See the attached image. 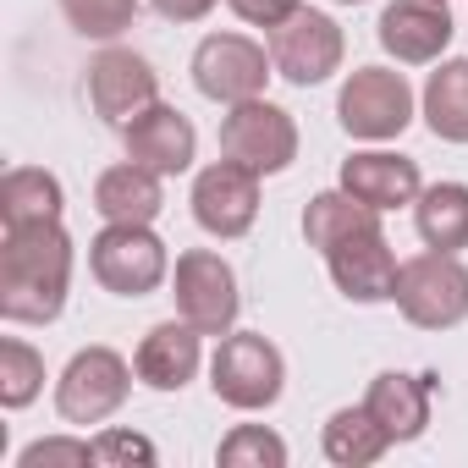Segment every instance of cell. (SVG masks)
Segmentation results:
<instances>
[{"mask_svg": "<svg viewBox=\"0 0 468 468\" xmlns=\"http://www.w3.org/2000/svg\"><path fill=\"white\" fill-rule=\"evenodd\" d=\"M72 287V238L61 220L6 226L0 243V320L12 325H50L67 309Z\"/></svg>", "mask_w": 468, "mask_h": 468, "instance_id": "obj_1", "label": "cell"}, {"mask_svg": "<svg viewBox=\"0 0 468 468\" xmlns=\"http://www.w3.org/2000/svg\"><path fill=\"white\" fill-rule=\"evenodd\" d=\"M209 391L238 408V413H265L287 391V358L271 336L260 331H226L215 358H209Z\"/></svg>", "mask_w": 468, "mask_h": 468, "instance_id": "obj_2", "label": "cell"}, {"mask_svg": "<svg viewBox=\"0 0 468 468\" xmlns=\"http://www.w3.org/2000/svg\"><path fill=\"white\" fill-rule=\"evenodd\" d=\"M391 303L419 331H452V325H463L468 320V271H463V260L441 254V249L413 254L402 265V276H397V298Z\"/></svg>", "mask_w": 468, "mask_h": 468, "instance_id": "obj_3", "label": "cell"}, {"mask_svg": "<svg viewBox=\"0 0 468 468\" xmlns=\"http://www.w3.org/2000/svg\"><path fill=\"white\" fill-rule=\"evenodd\" d=\"M171 298H176V314L204 331V336H226L243 314V292H238V271H231L215 249H187L176 254V271H171Z\"/></svg>", "mask_w": 468, "mask_h": 468, "instance_id": "obj_4", "label": "cell"}, {"mask_svg": "<svg viewBox=\"0 0 468 468\" xmlns=\"http://www.w3.org/2000/svg\"><path fill=\"white\" fill-rule=\"evenodd\" d=\"M89 271L116 298H149L171 276V260H165V243L154 238L149 226L105 220V231L89 243Z\"/></svg>", "mask_w": 468, "mask_h": 468, "instance_id": "obj_5", "label": "cell"}, {"mask_svg": "<svg viewBox=\"0 0 468 468\" xmlns=\"http://www.w3.org/2000/svg\"><path fill=\"white\" fill-rule=\"evenodd\" d=\"M336 122L347 138H364V144H386V138H402L408 122H413V89L402 72L391 67H358L342 94H336Z\"/></svg>", "mask_w": 468, "mask_h": 468, "instance_id": "obj_6", "label": "cell"}, {"mask_svg": "<svg viewBox=\"0 0 468 468\" xmlns=\"http://www.w3.org/2000/svg\"><path fill=\"white\" fill-rule=\"evenodd\" d=\"M133 364L116 353V347H78L56 380V413L67 424H105L127 391H133Z\"/></svg>", "mask_w": 468, "mask_h": 468, "instance_id": "obj_7", "label": "cell"}, {"mask_svg": "<svg viewBox=\"0 0 468 468\" xmlns=\"http://www.w3.org/2000/svg\"><path fill=\"white\" fill-rule=\"evenodd\" d=\"M220 154L238 160L260 176H276L298 160V122L271 105L265 94L260 100H243V105H226L220 116Z\"/></svg>", "mask_w": 468, "mask_h": 468, "instance_id": "obj_8", "label": "cell"}, {"mask_svg": "<svg viewBox=\"0 0 468 468\" xmlns=\"http://www.w3.org/2000/svg\"><path fill=\"white\" fill-rule=\"evenodd\" d=\"M276 61L265 56V45H254L249 34H209L193 50V89L215 105H243L260 100L271 83Z\"/></svg>", "mask_w": 468, "mask_h": 468, "instance_id": "obj_9", "label": "cell"}, {"mask_svg": "<svg viewBox=\"0 0 468 468\" xmlns=\"http://www.w3.org/2000/svg\"><path fill=\"white\" fill-rule=\"evenodd\" d=\"M342 56H347V39H342L336 17H325V12L298 6L282 28H271V61L298 89H314L331 72H342Z\"/></svg>", "mask_w": 468, "mask_h": 468, "instance_id": "obj_10", "label": "cell"}, {"mask_svg": "<svg viewBox=\"0 0 468 468\" xmlns=\"http://www.w3.org/2000/svg\"><path fill=\"white\" fill-rule=\"evenodd\" d=\"M260 215V171L238 165V160H215L198 171L193 182V220L209 231V238L231 243L243 238V231L254 226Z\"/></svg>", "mask_w": 468, "mask_h": 468, "instance_id": "obj_11", "label": "cell"}, {"mask_svg": "<svg viewBox=\"0 0 468 468\" xmlns=\"http://www.w3.org/2000/svg\"><path fill=\"white\" fill-rule=\"evenodd\" d=\"M160 100V78L154 67L138 56V50H122V45H105L94 61H89V105L105 127H127L138 111H149Z\"/></svg>", "mask_w": 468, "mask_h": 468, "instance_id": "obj_12", "label": "cell"}, {"mask_svg": "<svg viewBox=\"0 0 468 468\" xmlns=\"http://www.w3.org/2000/svg\"><path fill=\"white\" fill-rule=\"evenodd\" d=\"M380 50L402 67H430L446 56L457 23L446 12V0H391V6L380 12Z\"/></svg>", "mask_w": 468, "mask_h": 468, "instance_id": "obj_13", "label": "cell"}, {"mask_svg": "<svg viewBox=\"0 0 468 468\" xmlns=\"http://www.w3.org/2000/svg\"><path fill=\"white\" fill-rule=\"evenodd\" d=\"M325 265H331V282H336V292L347 303H391L397 298L402 265H397V254H391L380 226L358 231V238H347V243H336L325 254Z\"/></svg>", "mask_w": 468, "mask_h": 468, "instance_id": "obj_14", "label": "cell"}, {"mask_svg": "<svg viewBox=\"0 0 468 468\" xmlns=\"http://www.w3.org/2000/svg\"><path fill=\"white\" fill-rule=\"evenodd\" d=\"M122 144H127V160H138V165H149L160 176H182L193 165V154H198L193 122L176 105H165V100H154L149 111H138L122 127Z\"/></svg>", "mask_w": 468, "mask_h": 468, "instance_id": "obj_15", "label": "cell"}, {"mask_svg": "<svg viewBox=\"0 0 468 468\" xmlns=\"http://www.w3.org/2000/svg\"><path fill=\"white\" fill-rule=\"evenodd\" d=\"M204 331H193L182 314L176 320H160L144 331L138 353H133V369L149 391H182L193 375H198V358H204Z\"/></svg>", "mask_w": 468, "mask_h": 468, "instance_id": "obj_16", "label": "cell"}, {"mask_svg": "<svg viewBox=\"0 0 468 468\" xmlns=\"http://www.w3.org/2000/svg\"><path fill=\"white\" fill-rule=\"evenodd\" d=\"M342 187L353 198H364L369 209H380V215L402 209V204H413L424 193L419 165L408 154H391V149H358V154H347L342 160Z\"/></svg>", "mask_w": 468, "mask_h": 468, "instance_id": "obj_17", "label": "cell"}, {"mask_svg": "<svg viewBox=\"0 0 468 468\" xmlns=\"http://www.w3.org/2000/svg\"><path fill=\"white\" fill-rule=\"evenodd\" d=\"M364 408L380 419V430L397 441H419L430 430V375H402V369H386L369 380L364 391Z\"/></svg>", "mask_w": 468, "mask_h": 468, "instance_id": "obj_18", "label": "cell"}, {"mask_svg": "<svg viewBox=\"0 0 468 468\" xmlns=\"http://www.w3.org/2000/svg\"><path fill=\"white\" fill-rule=\"evenodd\" d=\"M94 209H100V220L149 226V220L165 209L160 171H149V165H138V160H122V165L100 171V182H94Z\"/></svg>", "mask_w": 468, "mask_h": 468, "instance_id": "obj_19", "label": "cell"}, {"mask_svg": "<svg viewBox=\"0 0 468 468\" xmlns=\"http://www.w3.org/2000/svg\"><path fill=\"white\" fill-rule=\"evenodd\" d=\"M375 226H380V209H369V204L353 198L347 187H325V193H314L309 209H303V238H309V249H320V254H331L336 243L358 238V231H375Z\"/></svg>", "mask_w": 468, "mask_h": 468, "instance_id": "obj_20", "label": "cell"}, {"mask_svg": "<svg viewBox=\"0 0 468 468\" xmlns=\"http://www.w3.org/2000/svg\"><path fill=\"white\" fill-rule=\"evenodd\" d=\"M413 226L424 249H441V254H457L468 249V182H435L413 198Z\"/></svg>", "mask_w": 468, "mask_h": 468, "instance_id": "obj_21", "label": "cell"}, {"mask_svg": "<svg viewBox=\"0 0 468 468\" xmlns=\"http://www.w3.org/2000/svg\"><path fill=\"white\" fill-rule=\"evenodd\" d=\"M320 446H325V457H331L336 468H369V463H380V457L391 452V435H386L380 419L358 402V408H336V413L325 419Z\"/></svg>", "mask_w": 468, "mask_h": 468, "instance_id": "obj_22", "label": "cell"}, {"mask_svg": "<svg viewBox=\"0 0 468 468\" xmlns=\"http://www.w3.org/2000/svg\"><path fill=\"white\" fill-rule=\"evenodd\" d=\"M67 193L50 171L39 165H17L0 176V220L6 226H39V220H61Z\"/></svg>", "mask_w": 468, "mask_h": 468, "instance_id": "obj_23", "label": "cell"}, {"mask_svg": "<svg viewBox=\"0 0 468 468\" xmlns=\"http://www.w3.org/2000/svg\"><path fill=\"white\" fill-rule=\"evenodd\" d=\"M424 122L441 144H468V56L441 61L424 83Z\"/></svg>", "mask_w": 468, "mask_h": 468, "instance_id": "obj_24", "label": "cell"}, {"mask_svg": "<svg viewBox=\"0 0 468 468\" xmlns=\"http://www.w3.org/2000/svg\"><path fill=\"white\" fill-rule=\"evenodd\" d=\"M61 17L72 23L78 39L116 45L133 28V17H138V0H61Z\"/></svg>", "mask_w": 468, "mask_h": 468, "instance_id": "obj_25", "label": "cell"}, {"mask_svg": "<svg viewBox=\"0 0 468 468\" xmlns=\"http://www.w3.org/2000/svg\"><path fill=\"white\" fill-rule=\"evenodd\" d=\"M39 391H45V358H39L28 342L6 336V342H0V402L17 413V408H28Z\"/></svg>", "mask_w": 468, "mask_h": 468, "instance_id": "obj_26", "label": "cell"}, {"mask_svg": "<svg viewBox=\"0 0 468 468\" xmlns=\"http://www.w3.org/2000/svg\"><path fill=\"white\" fill-rule=\"evenodd\" d=\"M220 468H287V441L265 424H238L220 441Z\"/></svg>", "mask_w": 468, "mask_h": 468, "instance_id": "obj_27", "label": "cell"}, {"mask_svg": "<svg viewBox=\"0 0 468 468\" xmlns=\"http://www.w3.org/2000/svg\"><path fill=\"white\" fill-rule=\"evenodd\" d=\"M94 463L100 468H154V441L149 435H133V430H105L94 441Z\"/></svg>", "mask_w": 468, "mask_h": 468, "instance_id": "obj_28", "label": "cell"}, {"mask_svg": "<svg viewBox=\"0 0 468 468\" xmlns=\"http://www.w3.org/2000/svg\"><path fill=\"white\" fill-rule=\"evenodd\" d=\"M94 463V441H72V435H50V441H34L17 468H89Z\"/></svg>", "mask_w": 468, "mask_h": 468, "instance_id": "obj_29", "label": "cell"}, {"mask_svg": "<svg viewBox=\"0 0 468 468\" xmlns=\"http://www.w3.org/2000/svg\"><path fill=\"white\" fill-rule=\"evenodd\" d=\"M226 6L238 12L249 28H265V34H271V28H282V23L303 6V0H226Z\"/></svg>", "mask_w": 468, "mask_h": 468, "instance_id": "obj_30", "label": "cell"}, {"mask_svg": "<svg viewBox=\"0 0 468 468\" xmlns=\"http://www.w3.org/2000/svg\"><path fill=\"white\" fill-rule=\"evenodd\" d=\"M149 6L165 17V23H198L215 12V0H149Z\"/></svg>", "mask_w": 468, "mask_h": 468, "instance_id": "obj_31", "label": "cell"}, {"mask_svg": "<svg viewBox=\"0 0 468 468\" xmlns=\"http://www.w3.org/2000/svg\"><path fill=\"white\" fill-rule=\"evenodd\" d=\"M336 6H364V0H336Z\"/></svg>", "mask_w": 468, "mask_h": 468, "instance_id": "obj_32", "label": "cell"}]
</instances>
